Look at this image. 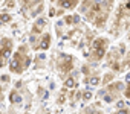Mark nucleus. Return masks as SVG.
I'll list each match as a JSON object with an SVG mask.
<instances>
[{
  "instance_id": "6e6552de",
  "label": "nucleus",
  "mask_w": 130,
  "mask_h": 114,
  "mask_svg": "<svg viewBox=\"0 0 130 114\" xmlns=\"http://www.w3.org/2000/svg\"><path fill=\"white\" fill-rule=\"evenodd\" d=\"M49 46H51V35H49V34H44V35L41 37V43L37 46V49L46 50V49H49Z\"/></svg>"
},
{
  "instance_id": "a211bd4d",
  "label": "nucleus",
  "mask_w": 130,
  "mask_h": 114,
  "mask_svg": "<svg viewBox=\"0 0 130 114\" xmlns=\"http://www.w3.org/2000/svg\"><path fill=\"white\" fill-rule=\"evenodd\" d=\"M90 97H92V93H90V91H86V93H83V99H84V100H89Z\"/></svg>"
},
{
  "instance_id": "423d86ee",
  "label": "nucleus",
  "mask_w": 130,
  "mask_h": 114,
  "mask_svg": "<svg viewBox=\"0 0 130 114\" xmlns=\"http://www.w3.org/2000/svg\"><path fill=\"white\" fill-rule=\"evenodd\" d=\"M74 61H75V60L72 58V56L61 53V55L58 56V70H60L61 73H69V72L72 70V67H74Z\"/></svg>"
},
{
  "instance_id": "f3484780",
  "label": "nucleus",
  "mask_w": 130,
  "mask_h": 114,
  "mask_svg": "<svg viewBox=\"0 0 130 114\" xmlns=\"http://www.w3.org/2000/svg\"><path fill=\"white\" fill-rule=\"evenodd\" d=\"M112 78H113V73H107V75L104 76V84H107V82H109Z\"/></svg>"
},
{
  "instance_id": "6ab92c4d",
  "label": "nucleus",
  "mask_w": 130,
  "mask_h": 114,
  "mask_svg": "<svg viewBox=\"0 0 130 114\" xmlns=\"http://www.w3.org/2000/svg\"><path fill=\"white\" fill-rule=\"evenodd\" d=\"M35 43H37V37H35V34L31 37V44L34 46V49H35Z\"/></svg>"
},
{
  "instance_id": "f8f14e48",
  "label": "nucleus",
  "mask_w": 130,
  "mask_h": 114,
  "mask_svg": "<svg viewBox=\"0 0 130 114\" xmlns=\"http://www.w3.org/2000/svg\"><path fill=\"white\" fill-rule=\"evenodd\" d=\"M64 85H66L68 88H75L77 87V82H75V78H69L66 82H64Z\"/></svg>"
},
{
  "instance_id": "412c9836",
  "label": "nucleus",
  "mask_w": 130,
  "mask_h": 114,
  "mask_svg": "<svg viewBox=\"0 0 130 114\" xmlns=\"http://www.w3.org/2000/svg\"><path fill=\"white\" fill-rule=\"evenodd\" d=\"M72 23L78 24V23H80V17H78V15H74V17H72Z\"/></svg>"
},
{
  "instance_id": "7ed1b4c3",
  "label": "nucleus",
  "mask_w": 130,
  "mask_h": 114,
  "mask_svg": "<svg viewBox=\"0 0 130 114\" xmlns=\"http://www.w3.org/2000/svg\"><path fill=\"white\" fill-rule=\"evenodd\" d=\"M106 46H107V40L106 38H96L93 43H92V53H90V60L95 63V61H100L103 56L106 55Z\"/></svg>"
},
{
  "instance_id": "20e7f679",
  "label": "nucleus",
  "mask_w": 130,
  "mask_h": 114,
  "mask_svg": "<svg viewBox=\"0 0 130 114\" xmlns=\"http://www.w3.org/2000/svg\"><path fill=\"white\" fill-rule=\"evenodd\" d=\"M11 52H12V40L2 38L0 40V67L6 66V61L11 58Z\"/></svg>"
},
{
  "instance_id": "ddd939ff",
  "label": "nucleus",
  "mask_w": 130,
  "mask_h": 114,
  "mask_svg": "<svg viewBox=\"0 0 130 114\" xmlns=\"http://www.w3.org/2000/svg\"><path fill=\"white\" fill-rule=\"evenodd\" d=\"M86 82H87L89 85H98V84H100V78H98V76H93V78L86 79Z\"/></svg>"
},
{
  "instance_id": "1a4fd4ad",
  "label": "nucleus",
  "mask_w": 130,
  "mask_h": 114,
  "mask_svg": "<svg viewBox=\"0 0 130 114\" xmlns=\"http://www.w3.org/2000/svg\"><path fill=\"white\" fill-rule=\"evenodd\" d=\"M44 26H46V20H44V18H40V20L35 21V24H34V27H32V32H34V34H40V32L44 29Z\"/></svg>"
},
{
  "instance_id": "dca6fc26",
  "label": "nucleus",
  "mask_w": 130,
  "mask_h": 114,
  "mask_svg": "<svg viewBox=\"0 0 130 114\" xmlns=\"http://www.w3.org/2000/svg\"><path fill=\"white\" fill-rule=\"evenodd\" d=\"M38 94H40V97H41V99H46V97H47V93H46L43 88H38Z\"/></svg>"
},
{
  "instance_id": "f03ea898",
  "label": "nucleus",
  "mask_w": 130,
  "mask_h": 114,
  "mask_svg": "<svg viewBox=\"0 0 130 114\" xmlns=\"http://www.w3.org/2000/svg\"><path fill=\"white\" fill-rule=\"evenodd\" d=\"M31 64V58L26 55V47L25 46H20L19 47V52L14 53L12 60L9 63V69L11 72L14 73H22L23 70H26Z\"/></svg>"
},
{
  "instance_id": "2eb2a0df",
  "label": "nucleus",
  "mask_w": 130,
  "mask_h": 114,
  "mask_svg": "<svg viewBox=\"0 0 130 114\" xmlns=\"http://www.w3.org/2000/svg\"><path fill=\"white\" fill-rule=\"evenodd\" d=\"M9 20H11L9 14H0V21H2V23H8Z\"/></svg>"
},
{
  "instance_id": "4468645a",
  "label": "nucleus",
  "mask_w": 130,
  "mask_h": 114,
  "mask_svg": "<svg viewBox=\"0 0 130 114\" xmlns=\"http://www.w3.org/2000/svg\"><path fill=\"white\" fill-rule=\"evenodd\" d=\"M125 79H127L128 85L125 87V91H124V94H125V97H130V73L127 75V78H125Z\"/></svg>"
},
{
  "instance_id": "9b49d317",
  "label": "nucleus",
  "mask_w": 130,
  "mask_h": 114,
  "mask_svg": "<svg viewBox=\"0 0 130 114\" xmlns=\"http://www.w3.org/2000/svg\"><path fill=\"white\" fill-rule=\"evenodd\" d=\"M9 100H11V103H20V102H22V96H20L17 91H11Z\"/></svg>"
},
{
  "instance_id": "4be33fe9",
  "label": "nucleus",
  "mask_w": 130,
  "mask_h": 114,
  "mask_svg": "<svg viewBox=\"0 0 130 114\" xmlns=\"http://www.w3.org/2000/svg\"><path fill=\"white\" fill-rule=\"evenodd\" d=\"M116 114H128V109H125V108H124V109H119Z\"/></svg>"
},
{
  "instance_id": "5701e85b",
  "label": "nucleus",
  "mask_w": 130,
  "mask_h": 114,
  "mask_svg": "<svg viewBox=\"0 0 130 114\" xmlns=\"http://www.w3.org/2000/svg\"><path fill=\"white\" fill-rule=\"evenodd\" d=\"M83 73L84 75H89V67H83Z\"/></svg>"
},
{
  "instance_id": "39448f33",
  "label": "nucleus",
  "mask_w": 130,
  "mask_h": 114,
  "mask_svg": "<svg viewBox=\"0 0 130 114\" xmlns=\"http://www.w3.org/2000/svg\"><path fill=\"white\" fill-rule=\"evenodd\" d=\"M22 12L29 11V15H37L43 11V0H20Z\"/></svg>"
},
{
  "instance_id": "0eeeda50",
  "label": "nucleus",
  "mask_w": 130,
  "mask_h": 114,
  "mask_svg": "<svg viewBox=\"0 0 130 114\" xmlns=\"http://www.w3.org/2000/svg\"><path fill=\"white\" fill-rule=\"evenodd\" d=\"M78 2H80V0H57V3L63 9H74L78 5Z\"/></svg>"
},
{
  "instance_id": "f257e3e1",
  "label": "nucleus",
  "mask_w": 130,
  "mask_h": 114,
  "mask_svg": "<svg viewBox=\"0 0 130 114\" xmlns=\"http://www.w3.org/2000/svg\"><path fill=\"white\" fill-rule=\"evenodd\" d=\"M112 6H113V0H83L80 12L86 15V18L92 21L95 26L103 27L106 20L109 18Z\"/></svg>"
},
{
  "instance_id": "9d476101",
  "label": "nucleus",
  "mask_w": 130,
  "mask_h": 114,
  "mask_svg": "<svg viewBox=\"0 0 130 114\" xmlns=\"http://www.w3.org/2000/svg\"><path fill=\"white\" fill-rule=\"evenodd\" d=\"M107 90H109V91H115V93H118V91L124 90V84H121V82H115V84H110V85L107 87Z\"/></svg>"
},
{
  "instance_id": "aec40b11",
  "label": "nucleus",
  "mask_w": 130,
  "mask_h": 114,
  "mask_svg": "<svg viewBox=\"0 0 130 114\" xmlns=\"http://www.w3.org/2000/svg\"><path fill=\"white\" fill-rule=\"evenodd\" d=\"M113 97H115L113 94H107V96L104 97V100H106V102H112V100H113Z\"/></svg>"
},
{
  "instance_id": "b1692460",
  "label": "nucleus",
  "mask_w": 130,
  "mask_h": 114,
  "mask_svg": "<svg viewBox=\"0 0 130 114\" xmlns=\"http://www.w3.org/2000/svg\"><path fill=\"white\" fill-rule=\"evenodd\" d=\"M2 81H3V82H8V81H9V76H2Z\"/></svg>"
}]
</instances>
